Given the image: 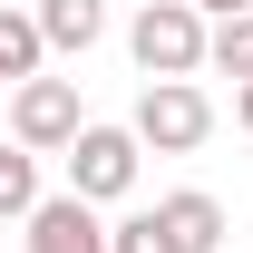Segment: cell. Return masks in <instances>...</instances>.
Wrapping results in <instances>:
<instances>
[{"label": "cell", "mask_w": 253, "mask_h": 253, "mask_svg": "<svg viewBox=\"0 0 253 253\" xmlns=\"http://www.w3.org/2000/svg\"><path fill=\"white\" fill-rule=\"evenodd\" d=\"M30 253H107V214L88 195H39L30 205Z\"/></svg>", "instance_id": "5b68a950"}, {"label": "cell", "mask_w": 253, "mask_h": 253, "mask_svg": "<svg viewBox=\"0 0 253 253\" xmlns=\"http://www.w3.org/2000/svg\"><path fill=\"white\" fill-rule=\"evenodd\" d=\"M205 10H185V0H146L136 20H126V49H136V68L146 78H195L205 68Z\"/></svg>", "instance_id": "6da1fadb"}, {"label": "cell", "mask_w": 253, "mask_h": 253, "mask_svg": "<svg viewBox=\"0 0 253 253\" xmlns=\"http://www.w3.org/2000/svg\"><path fill=\"white\" fill-rule=\"evenodd\" d=\"M30 20H39V39H49V49H68V59H88L97 39H107V0H39Z\"/></svg>", "instance_id": "52a82bcc"}, {"label": "cell", "mask_w": 253, "mask_h": 253, "mask_svg": "<svg viewBox=\"0 0 253 253\" xmlns=\"http://www.w3.org/2000/svg\"><path fill=\"white\" fill-rule=\"evenodd\" d=\"M30 205H39V156L10 136L0 146V224H30Z\"/></svg>", "instance_id": "9c48e42d"}, {"label": "cell", "mask_w": 253, "mask_h": 253, "mask_svg": "<svg viewBox=\"0 0 253 253\" xmlns=\"http://www.w3.org/2000/svg\"><path fill=\"white\" fill-rule=\"evenodd\" d=\"M107 253H175V234H166V224H156V205H146V214L107 224Z\"/></svg>", "instance_id": "8fae6325"}, {"label": "cell", "mask_w": 253, "mask_h": 253, "mask_svg": "<svg viewBox=\"0 0 253 253\" xmlns=\"http://www.w3.org/2000/svg\"><path fill=\"white\" fill-rule=\"evenodd\" d=\"M78 126H88V107H78V78H20V88H10V136H20L30 156H59Z\"/></svg>", "instance_id": "277c9868"}, {"label": "cell", "mask_w": 253, "mask_h": 253, "mask_svg": "<svg viewBox=\"0 0 253 253\" xmlns=\"http://www.w3.org/2000/svg\"><path fill=\"white\" fill-rule=\"evenodd\" d=\"M185 10H205V20H234V10H253V0H185Z\"/></svg>", "instance_id": "4fadbf2b"}, {"label": "cell", "mask_w": 253, "mask_h": 253, "mask_svg": "<svg viewBox=\"0 0 253 253\" xmlns=\"http://www.w3.org/2000/svg\"><path fill=\"white\" fill-rule=\"evenodd\" d=\"M39 59H49V39H39L30 10H0V88H20V78H39Z\"/></svg>", "instance_id": "ba28073f"}, {"label": "cell", "mask_w": 253, "mask_h": 253, "mask_svg": "<svg viewBox=\"0 0 253 253\" xmlns=\"http://www.w3.org/2000/svg\"><path fill=\"white\" fill-rule=\"evenodd\" d=\"M59 156H68V195L117 205V195H136V166H146V146H136V126H78Z\"/></svg>", "instance_id": "3957f363"}, {"label": "cell", "mask_w": 253, "mask_h": 253, "mask_svg": "<svg viewBox=\"0 0 253 253\" xmlns=\"http://www.w3.org/2000/svg\"><path fill=\"white\" fill-rule=\"evenodd\" d=\"M234 126L253 136V78H234Z\"/></svg>", "instance_id": "7c38bea8"}, {"label": "cell", "mask_w": 253, "mask_h": 253, "mask_svg": "<svg viewBox=\"0 0 253 253\" xmlns=\"http://www.w3.org/2000/svg\"><path fill=\"white\" fill-rule=\"evenodd\" d=\"M136 146H156V156H195L205 136H214V97L195 88V78H146V97H136Z\"/></svg>", "instance_id": "7a4b0ae2"}, {"label": "cell", "mask_w": 253, "mask_h": 253, "mask_svg": "<svg viewBox=\"0 0 253 253\" xmlns=\"http://www.w3.org/2000/svg\"><path fill=\"white\" fill-rule=\"evenodd\" d=\"M205 68L214 78H253V10H234V20L205 30Z\"/></svg>", "instance_id": "30bf717a"}, {"label": "cell", "mask_w": 253, "mask_h": 253, "mask_svg": "<svg viewBox=\"0 0 253 253\" xmlns=\"http://www.w3.org/2000/svg\"><path fill=\"white\" fill-rule=\"evenodd\" d=\"M156 224L175 234V253H224V205H214L205 185H175V195L156 205Z\"/></svg>", "instance_id": "8992f818"}]
</instances>
